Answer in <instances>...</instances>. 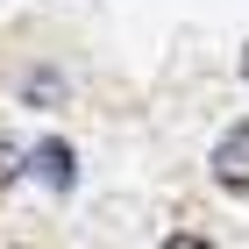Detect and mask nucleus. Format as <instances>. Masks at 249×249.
Listing matches in <instances>:
<instances>
[{"label": "nucleus", "instance_id": "obj_1", "mask_svg": "<svg viewBox=\"0 0 249 249\" xmlns=\"http://www.w3.org/2000/svg\"><path fill=\"white\" fill-rule=\"evenodd\" d=\"M213 185L221 192H249V121H235L213 142Z\"/></svg>", "mask_w": 249, "mask_h": 249}, {"label": "nucleus", "instance_id": "obj_2", "mask_svg": "<svg viewBox=\"0 0 249 249\" xmlns=\"http://www.w3.org/2000/svg\"><path fill=\"white\" fill-rule=\"evenodd\" d=\"M29 164H36V178L43 185H57V192H71V150H64V142H36V150H29Z\"/></svg>", "mask_w": 249, "mask_h": 249}, {"label": "nucleus", "instance_id": "obj_3", "mask_svg": "<svg viewBox=\"0 0 249 249\" xmlns=\"http://www.w3.org/2000/svg\"><path fill=\"white\" fill-rule=\"evenodd\" d=\"M21 93L36 100V107H57V93H64V78H57V71H29V86H21Z\"/></svg>", "mask_w": 249, "mask_h": 249}, {"label": "nucleus", "instance_id": "obj_4", "mask_svg": "<svg viewBox=\"0 0 249 249\" xmlns=\"http://www.w3.org/2000/svg\"><path fill=\"white\" fill-rule=\"evenodd\" d=\"M7 178H21V150L15 142H0V185H7Z\"/></svg>", "mask_w": 249, "mask_h": 249}, {"label": "nucleus", "instance_id": "obj_5", "mask_svg": "<svg viewBox=\"0 0 249 249\" xmlns=\"http://www.w3.org/2000/svg\"><path fill=\"white\" fill-rule=\"evenodd\" d=\"M164 249H213V242H207V235H192V228H185V235H171Z\"/></svg>", "mask_w": 249, "mask_h": 249}, {"label": "nucleus", "instance_id": "obj_6", "mask_svg": "<svg viewBox=\"0 0 249 249\" xmlns=\"http://www.w3.org/2000/svg\"><path fill=\"white\" fill-rule=\"evenodd\" d=\"M242 78H249V50H242Z\"/></svg>", "mask_w": 249, "mask_h": 249}]
</instances>
